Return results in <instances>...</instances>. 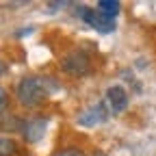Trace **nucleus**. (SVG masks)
Listing matches in <instances>:
<instances>
[{
    "label": "nucleus",
    "instance_id": "6e6552de",
    "mask_svg": "<svg viewBox=\"0 0 156 156\" xmlns=\"http://www.w3.org/2000/svg\"><path fill=\"white\" fill-rule=\"evenodd\" d=\"M17 152V143L9 136H0V156H13Z\"/></svg>",
    "mask_w": 156,
    "mask_h": 156
},
{
    "label": "nucleus",
    "instance_id": "f03ea898",
    "mask_svg": "<svg viewBox=\"0 0 156 156\" xmlns=\"http://www.w3.org/2000/svg\"><path fill=\"white\" fill-rule=\"evenodd\" d=\"M61 65H63V69H65L69 76L83 78V76H87V74L91 72V58H89V54L83 52V50H72L69 54L63 56Z\"/></svg>",
    "mask_w": 156,
    "mask_h": 156
},
{
    "label": "nucleus",
    "instance_id": "f8f14e48",
    "mask_svg": "<svg viewBox=\"0 0 156 156\" xmlns=\"http://www.w3.org/2000/svg\"><path fill=\"white\" fill-rule=\"evenodd\" d=\"M2 72H5V65H2V63H0V74H2Z\"/></svg>",
    "mask_w": 156,
    "mask_h": 156
},
{
    "label": "nucleus",
    "instance_id": "423d86ee",
    "mask_svg": "<svg viewBox=\"0 0 156 156\" xmlns=\"http://www.w3.org/2000/svg\"><path fill=\"white\" fill-rule=\"evenodd\" d=\"M46 128H48V119H44V117H39V119H30L24 124L22 132H24V139L28 143H37L44 139L46 134Z\"/></svg>",
    "mask_w": 156,
    "mask_h": 156
},
{
    "label": "nucleus",
    "instance_id": "7ed1b4c3",
    "mask_svg": "<svg viewBox=\"0 0 156 156\" xmlns=\"http://www.w3.org/2000/svg\"><path fill=\"white\" fill-rule=\"evenodd\" d=\"M80 17L85 20V22H87L91 28H95L98 33H113V30H115V20L102 15L98 9L83 7V9H80Z\"/></svg>",
    "mask_w": 156,
    "mask_h": 156
},
{
    "label": "nucleus",
    "instance_id": "9d476101",
    "mask_svg": "<svg viewBox=\"0 0 156 156\" xmlns=\"http://www.w3.org/2000/svg\"><path fill=\"white\" fill-rule=\"evenodd\" d=\"M65 5H67V2H50L52 9H61V7H65Z\"/></svg>",
    "mask_w": 156,
    "mask_h": 156
},
{
    "label": "nucleus",
    "instance_id": "f257e3e1",
    "mask_svg": "<svg viewBox=\"0 0 156 156\" xmlns=\"http://www.w3.org/2000/svg\"><path fill=\"white\" fill-rule=\"evenodd\" d=\"M50 95L48 80L39 76H26L17 85V100L24 106H39Z\"/></svg>",
    "mask_w": 156,
    "mask_h": 156
},
{
    "label": "nucleus",
    "instance_id": "0eeeda50",
    "mask_svg": "<svg viewBox=\"0 0 156 156\" xmlns=\"http://www.w3.org/2000/svg\"><path fill=\"white\" fill-rule=\"evenodd\" d=\"M119 2H117V0H100V2H98V11H100L102 15H106V17H113L115 20V15L119 13Z\"/></svg>",
    "mask_w": 156,
    "mask_h": 156
},
{
    "label": "nucleus",
    "instance_id": "20e7f679",
    "mask_svg": "<svg viewBox=\"0 0 156 156\" xmlns=\"http://www.w3.org/2000/svg\"><path fill=\"white\" fill-rule=\"evenodd\" d=\"M106 117H108L106 104H104V102H98V104H93L91 108H87L80 117H78V124L85 126V128H93V126H98V124L106 122Z\"/></svg>",
    "mask_w": 156,
    "mask_h": 156
},
{
    "label": "nucleus",
    "instance_id": "39448f33",
    "mask_svg": "<svg viewBox=\"0 0 156 156\" xmlns=\"http://www.w3.org/2000/svg\"><path fill=\"white\" fill-rule=\"evenodd\" d=\"M106 100H108V106L113 113H124L128 106V93L122 85H113L106 91Z\"/></svg>",
    "mask_w": 156,
    "mask_h": 156
},
{
    "label": "nucleus",
    "instance_id": "9b49d317",
    "mask_svg": "<svg viewBox=\"0 0 156 156\" xmlns=\"http://www.w3.org/2000/svg\"><path fill=\"white\" fill-rule=\"evenodd\" d=\"M63 156H80V154H78V152H65Z\"/></svg>",
    "mask_w": 156,
    "mask_h": 156
},
{
    "label": "nucleus",
    "instance_id": "ddd939ff",
    "mask_svg": "<svg viewBox=\"0 0 156 156\" xmlns=\"http://www.w3.org/2000/svg\"><path fill=\"white\" fill-rule=\"evenodd\" d=\"M95 156H104V154H95Z\"/></svg>",
    "mask_w": 156,
    "mask_h": 156
},
{
    "label": "nucleus",
    "instance_id": "1a4fd4ad",
    "mask_svg": "<svg viewBox=\"0 0 156 156\" xmlns=\"http://www.w3.org/2000/svg\"><path fill=\"white\" fill-rule=\"evenodd\" d=\"M7 104H9V95H7V91L2 87H0V113L7 108Z\"/></svg>",
    "mask_w": 156,
    "mask_h": 156
}]
</instances>
